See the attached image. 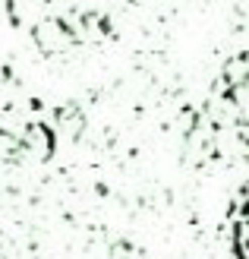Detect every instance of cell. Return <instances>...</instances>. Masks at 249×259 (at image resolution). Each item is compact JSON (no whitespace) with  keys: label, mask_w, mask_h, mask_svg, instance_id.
Listing matches in <instances>:
<instances>
[{"label":"cell","mask_w":249,"mask_h":259,"mask_svg":"<svg viewBox=\"0 0 249 259\" xmlns=\"http://www.w3.org/2000/svg\"><path fill=\"white\" fill-rule=\"evenodd\" d=\"M230 250L233 259H249V184L240 190L230 212Z\"/></svg>","instance_id":"1"}]
</instances>
